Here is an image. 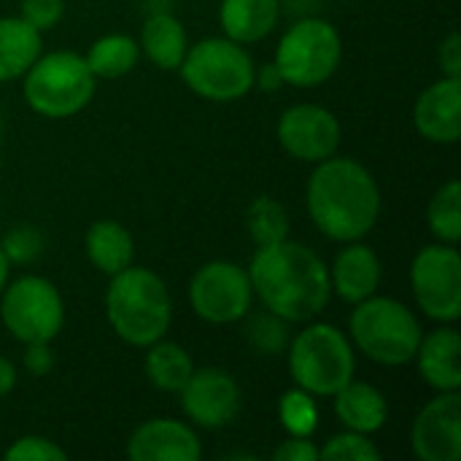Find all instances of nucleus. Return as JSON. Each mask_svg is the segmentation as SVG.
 Returning <instances> with one entry per match:
<instances>
[{"label":"nucleus","mask_w":461,"mask_h":461,"mask_svg":"<svg viewBox=\"0 0 461 461\" xmlns=\"http://www.w3.org/2000/svg\"><path fill=\"white\" fill-rule=\"evenodd\" d=\"M246 270L262 308L289 324L319 319L332 300L330 265L300 240L284 238L259 246Z\"/></svg>","instance_id":"1"},{"label":"nucleus","mask_w":461,"mask_h":461,"mask_svg":"<svg viewBox=\"0 0 461 461\" xmlns=\"http://www.w3.org/2000/svg\"><path fill=\"white\" fill-rule=\"evenodd\" d=\"M305 208L313 227L335 243L365 240L384 211V194L370 173L354 157L332 154L313 165L305 186Z\"/></svg>","instance_id":"2"},{"label":"nucleus","mask_w":461,"mask_h":461,"mask_svg":"<svg viewBox=\"0 0 461 461\" xmlns=\"http://www.w3.org/2000/svg\"><path fill=\"white\" fill-rule=\"evenodd\" d=\"M105 319L122 343L132 348H149L151 343L162 340L173 324V300L167 284L149 267H124L108 281Z\"/></svg>","instance_id":"3"},{"label":"nucleus","mask_w":461,"mask_h":461,"mask_svg":"<svg viewBox=\"0 0 461 461\" xmlns=\"http://www.w3.org/2000/svg\"><path fill=\"white\" fill-rule=\"evenodd\" d=\"M424 327L405 303L373 294L354 305L348 319V340L357 354L384 367L411 365L421 343Z\"/></svg>","instance_id":"4"},{"label":"nucleus","mask_w":461,"mask_h":461,"mask_svg":"<svg viewBox=\"0 0 461 461\" xmlns=\"http://www.w3.org/2000/svg\"><path fill=\"white\" fill-rule=\"evenodd\" d=\"M286 362L294 386L316 400L338 394L357 375V351L348 332L316 319L305 321V327L289 340Z\"/></svg>","instance_id":"5"},{"label":"nucleus","mask_w":461,"mask_h":461,"mask_svg":"<svg viewBox=\"0 0 461 461\" xmlns=\"http://www.w3.org/2000/svg\"><path fill=\"white\" fill-rule=\"evenodd\" d=\"M97 78L84 54L70 49L43 51L22 76V92L30 111L43 119H70L95 100Z\"/></svg>","instance_id":"6"},{"label":"nucleus","mask_w":461,"mask_h":461,"mask_svg":"<svg viewBox=\"0 0 461 461\" xmlns=\"http://www.w3.org/2000/svg\"><path fill=\"white\" fill-rule=\"evenodd\" d=\"M189 92L208 103H235L251 95L257 65L243 43L213 35L192 43L178 65Z\"/></svg>","instance_id":"7"},{"label":"nucleus","mask_w":461,"mask_h":461,"mask_svg":"<svg viewBox=\"0 0 461 461\" xmlns=\"http://www.w3.org/2000/svg\"><path fill=\"white\" fill-rule=\"evenodd\" d=\"M343 59V38L330 19L305 16L294 22L278 38L273 65L284 84L297 89H313L327 84Z\"/></svg>","instance_id":"8"},{"label":"nucleus","mask_w":461,"mask_h":461,"mask_svg":"<svg viewBox=\"0 0 461 461\" xmlns=\"http://www.w3.org/2000/svg\"><path fill=\"white\" fill-rule=\"evenodd\" d=\"M0 321L16 343H54L65 327V300L43 276L8 281L0 294Z\"/></svg>","instance_id":"9"},{"label":"nucleus","mask_w":461,"mask_h":461,"mask_svg":"<svg viewBox=\"0 0 461 461\" xmlns=\"http://www.w3.org/2000/svg\"><path fill=\"white\" fill-rule=\"evenodd\" d=\"M411 292L419 311L438 324L461 319V257L456 246L432 243L419 249L411 262Z\"/></svg>","instance_id":"10"},{"label":"nucleus","mask_w":461,"mask_h":461,"mask_svg":"<svg viewBox=\"0 0 461 461\" xmlns=\"http://www.w3.org/2000/svg\"><path fill=\"white\" fill-rule=\"evenodd\" d=\"M186 294L194 316L216 327L243 321L254 305L249 270L230 259H211L197 267Z\"/></svg>","instance_id":"11"},{"label":"nucleus","mask_w":461,"mask_h":461,"mask_svg":"<svg viewBox=\"0 0 461 461\" xmlns=\"http://www.w3.org/2000/svg\"><path fill=\"white\" fill-rule=\"evenodd\" d=\"M276 138L292 159L316 165L338 154L343 127L327 105L297 103L281 113L276 124Z\"/></svg>","instance_id":"12"},{"label":"nucleus","mask_w":461,"mask_h":461,"mask_svg":"<svg viewBox=\"0 0 461 461\" xmlns=\"http://www.w3.org/2000/svg\"><path fill=\"white\" fill-rule=\"evenodd\" d=\"M184 416L203 429L230 427L243 408L240 384L224 367H194L184 389L178 392Z\"/></svg>","instance_id":"13"},{"label":"nucleus","mask_w":461,"mask_h":461,"mask_svg":"<svg viewBox=\"0 0 461 461\" xmlns=\"http://www.w3.org/2000/svg\"><path fill=\"white\" fill-rule=\"evenodd\" d=\"M411 451L421 461L461 459V394L435 392L411 424Z\"/></svg>","instance_id":"14"},{"label":"nucleus","mask_w":461,"mask_h":461,"mask_svg":"<svg viewBox=\"0 0 461 461\" xmlns=\"http://www.w3.org/2000/svg\"><path fill=\"white\" fill-rule=\"evenodd\" d=\"M203 456L200 435L178 419H146L127 440L130 461H197Z\"/></svg>","instance_id":"15"},{"label":"nucleus","mask_w":461,"mask_h":461,"mask_svg":"<svg viewBox=\"0 0 461 461\" xmlns=\"http://www.w3.org/2000/svg\"><path fill=\"white\" fill-rule=\"evenodd\" d=\"M413 124L424 140L454 146L461 138V78L440 76L429 84L413 105Z\"/></svg>","instance_id":"16"},{"label":"nucleus","mask_w":461,"mask_h":461,"mask_svg":"<svg viewBox=\"0 0 461 461\" xmlns=\"http://www.w3.org/2000/svg\"><path fill=\"white\" fill-rule=\"evenodd\" d=\"M384 281V265L375 249H370L365 240L343 243V249L335 254L330 267V286L332 292L348 303L357 305L378 292Z\"/></svg>","instance_id":"17"},{"label":"nucleus","mask_w":461,"mask_h":461,"mask_svg":"<svg viewBox=\"0 0 461 461\" xmlns=\"http://www.w3.org/2000/svg\"><path fill=\"white\" fill-rule=\"evenodd\" d=\"M421 381L432 392H459L461 389V335L454 324H440L421 335L413 357Z\"/></svg>","instance_id":"18"},{"label":"nucleus","mask_w":461,"mask_h":461,"mask_svg":"<svg viewBox=\"0 0 461 461\" xmlns=\"http://www.w3.org/2000/svg\"><path fill=\"white\" fill-rule=\"evenodd\" d=\"M330 400L335 402V416H338L343 429L362 432V435H375L389 421V400H386V394L378 386L367 384V381L351 378Z\"/></svg>","instance_id":"19"},{"label":"nucleus","mask_w":461,"mask_h":461,"mask_svg":"<svg viewBox=\"0 0 461 461\" xmlns=\"http://www.w3.org/2000/svg\"><path fill=\"white\" fill-rule=\"evenodd\" d=\"M281 22V0H221L219 24L235 43H259Z\"/></svg>","instance_id":"20"},{"label":"nucleus","mask_w":461,"mask_h":461,"mask_svg":"<svg viewBox=\"0 0 461 461\" xmlns=\"http://www.w3.org/2000/svg\"><path fill=\"white\" fill-rule=\"evenodd\" d=\"M84 254L95 270L111 278L135 265V238L116 219H97L84 235Z\"/></svg>","instance_id":"21"},{"label":"nucleus","mask_w":461,"mask_h":461,"mask_svg":"<svg viewBox=\"0 0 461 461\" xmlns=\"http://www.w3.org/2000/svg\"><path fill=\"white\" fill-rule=\"evenodd\" d=\"M140 57H146L154 68L159 70H178L189 41H186V27L178 16L167 14V11H157L151 16H146L143 27H140Z\"/></svg>","instance_id":"22"},{"label":"nucleus","mask_w":461,"mask_h":461,"mask_svg":"<svg viewBox=\"0 0 461 461\" xmlns=\"http://www.w3.org/2000/svg\"><path fill=\"white\" fill-rule=\"evenodd\" d=\"M43 54V32L22 16H0V84L19 81Z\"/></svg>","instance_id":"23"},{"label":"nucleus","mask_w":461,"mask_h":461,"mask_svg":"<svg viewBox=\"0 0 461 461\" xmlns=\"http://www.w3.org/2000/svg\"><path fill=\"white\" fill-rule=\"evenodd\" d=\"M143 373L154 389H159L165 394H178L184 389V384L189 381V375L194 373V362L184 346L162 338L146 348Z\"/></svg>","instance_id":"24"},{"label":"nucleus","mask_w":461,"mask_h":461,"mask_svg":"<svg viewBox=\"0 0 461 461\" xmlns=\"http://www.w3.org/2000/svg\"><path fill=\"white\" fill-rule=\"evenodd\" d=\"M84 59L97 81L100 78L113 81L135 70V65L140 62V46L138 38L127 32H108L86 49Z\"/></svg>","instance_id":"25"},{"label":"nucleus","mask_w":461,"mask_h":461,"mask_svg":"<svg viewBox=\"0 0 461 461\" xmlns=\"http://www.w3.org/2000/svg\"><path fill=\"white\" fill-rule=\"evenodd\" d=\"M427 224L438 243L456 246L461 240V184L446 181L427 205Z\"/></svg>","instance_id":"26"},{"label":"nucleus","mask_w":461,"mask_h":461,"mask_svg":"<svg viewBox=\"0 0 461 461\" xmlns=\"http://www.w3.org/2000/svg\"><path fill=\"white\" fill-rule=\"evenodd\" d=\"M246 230L257 249L278 243L289 238V213L276 197L259 194L246 208Z\"/></svg>","instance_id":"27"},{"label":"nucleus","mask_w":461,"mask_h":461,"mask_svg":"<svg viewBox=\"0 0 461 461\" xmlns=\"http://www.w3.org/2000/svg\"><path fill=\"white\" fill-rule=\"evenodd\" d=\"M319 400L308 394L305 389L294 386L281 394L278 400V424L284 427L286 435L294 438H313L319 429Z\"/></svg>","instance_id":"28"},{"label":"nucleus","mask_w":461,"mask_h":461,"mask_svg":"<svg viewBox=\"0 0 461 461\" xmlns=\"http://www.w3.org/2000/svg\"><path fill=\"white\" fill-rule=\"evenodd\" d=\"M246 321V340L265 357H278V354H286V346H289V321H284L281 316L270 313L267 308L262 313H251L243 319Z\"/></svg>","instance_id":"29"},{"label":"nucleus","mask_w":461,"mask_h":461,"mask_svg":"<svg viewBox=\"0 0 461 461\" xmlns=\"http://www.w3.org/2000/svg\"><path fill=\"white\" fill-rule=\"evenodd\" d=\"M384 456L373 435L343 429L319 446V461H378Z\"/></svg>","instance_id":"30"},{"label":"nucleus","mask_w":461,"mask_h":461,"mask_svg":"<svg viewBox=\"0 0 461 461\" xmlns=\"http://www.w3.org/2000/svg\"><path fill=\"white\" fill-rule=\"evenodd\" d=\"M0 249L8 257L11 265H32V262L41 259V254L46 249V240L32 224H16L3 235Z\"/></svg>","instance_id":"31"},{"label":"nucleus","mask_w":461,"mask_h":461,"mask_svg":"<svg viewBox=\"0 0 461 461\" xmlns=\"http://www.w3.org/2000/svg\"><path fill=\"white\" fill-rule=\"evenodd\" d=\"M3 456L11 461H65L68 451L62 446H57L51 438L22 435L3 451Z\"/></svg>","instance_id":"32"},{"label":"nucleus","mask_w":461,"mask_h":461,"mask_svg":"<svg viewBox=\"0 0 461 461\" xmlns=\"http://www.w3.org/2000/svg\"><path fill=\"white\" fill-rule=\"evenodd\" d=\"M19 16L24 22H30L35 30L46 32V30L57 27L59 19L65 16V0H22Z\"/></svg>","instance_id":"33"},{"label":"nucleus","mask_w":461,"mask_h":461,"mask_svg":"<svg viewBox=\"0 0 461 461\" xmlns=\"http://www.w3.org/2000/svg\"><path fill=\"white\" fill-rule=\"evenodd\" d=\"M276 461H319V446L313 443V438H294L286 435V440H281V446L273 451Z\"/></svg>","instance_id":"34"},{"label":"nucleus","mask_w":461,"mask_h":461,"mask_svg":"<svg viewBox=\"0 0 461 461\" xmlns=\"http://www.w3.org/2000/svg\"><path fill=\"white\" fill-rule=\"evenodd\" d=\"M22 365L32 378H43L51 373L54 367V354H51V343H24V354H22Z\"/></svg>","instance_id":"35"},{"label":"nucleus","mask_w":461,"mask_h":461,"mask_svg":"<svg viewBox=\"0 0 461 461\" xmlns=\"http://www.w3.org/2000/svg\"><path fill=\"white\" fill-rule=\"evenodd\" d=\"M438 62H440L443 76L461 78V35L456 32V30H451V32L440 41Z\"/></svg>","instance_id":"36"},{"label":"nucleus","mask_w":461,"mask_h":461,"mask_svg":"<svg viewBox=\"0 0 461 461\" xmlns=\"http://www.w3.org/2000/svg\"><path fill=\"white\" fill-rule=\"evenodd\" d=\"M254 86H259V89H265V92H278V89H281V86H286V84H284V78H281L278 68H276L273 62H267V65L257 68Z\"/></svg>","instance_id":"37"},{"label":"nucleus","mask_w":461,"mask_h":461,"mask_svg":"<svg viewBox=\"0 0 461 461\" xmlns=\"http://www.w3.org/2000/svg\"><path fill=\"white\" fill-rule=\"evenodd\" d=\"M19 384V373H16V365L0 354V397H8Z\"/></svg>","instance_id":"38"},{"label":"nucleus","mask_w":461,"mask_h":461,"mask_svg":"<svg viewBox=\"0 0 461 461\" xmlns=\"http://www.w3.org/2000/svg\"><path fill=\"white\" fill-rule=\"evenodd\" d=\"M8 281H11V262H8V257L3 254V249H0V294H3V289H5Z\"/></svg>","instance_id":"39"}]
</instances>
